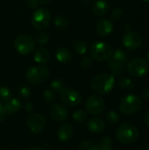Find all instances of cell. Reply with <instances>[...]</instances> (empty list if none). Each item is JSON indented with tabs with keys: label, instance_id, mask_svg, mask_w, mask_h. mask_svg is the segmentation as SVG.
<instances>
[{
	"label": "cell",
	"instance_id": "obj_1",
	"mask_svg": "<svg viewBox=\"0 0 149 150\" xmlns=\"http://www.w3.org/2000/svg\"><path fill=\"white\" fill-rule=\"evenodd\" d=\"M115 78L113 75L108 73H99L91 80V87L93 91L100 95L108 94L114 87Z\"/></svg>",
	"mask_w": 149,
	"mask_h": 150
},
{
	"label": "cell",
	"instance_id": "obj_2",
	"mask_svg": "<svg viewBox=\"0 0 149 150\" xmlns=\"http://www.w3.org/2000/svg\"><path fill=\"white\" fill-rule=\"evenodd\" d=\"M139 134L138 128L134 125L129 123L121 124L116 131L117 139L123 144H131L134 142L138 139Z\"/></svg>",
	"mask_w": 149,
	"mask_h": 150
},
{
	"label": "cell",
	"instance_id": "obj_3",
	"mask_svg": "<svg viewBox=\"0 0 149 150\" xmlns=\"http://www.w3.org/2000/svg\"><path fill=\"white\" fill-rule=\"evenodd\" d=\"M128 62V54L121 49H117L113 52L109 60V67L115 76H119L123 73L124 68Z\"/></svg>",
	"mask_w": 149,
	"mask_h": 150
},
{
	"label": "cell",
	"instance_id": "obj_4",
	"mask_svg": "<svg viewBox=\"0 0 149 150\" xmlns=\"http://www.w3.org/2000/svg\"><path fill=\"white\" fill-rule=\"evenodd\" d=\"M113 54L112 47L103 41H96L90 47V54L92 58L98 62H105L111 59Z\"/></svg>",
	"mask_w": 149,
	"mask_h": 150
},
{
	"label": "cell",
	"instance_id": "obj_5",
	"mask_svg": "<svg viewBox=\"0 0 149 150\" xmlns=\"http://www.w3.org/2000/svg\"><path fill=\"white\" fill-rule=\"evenodd\" d=\"M141 99L136 95H127L121 98L119 102V109L126 115H133L141 108Z\"/></svg>",
	"mask_w": 149,
	"mask_h": 150
},
{
	"label": "cell",
	"instance_id": "obj_6",
	"mask_svg": "<svg viewBox=\"0 0 149 150\" xmlns=\"http://www.w3.org/2000/svg\"><path fill=\"white\" fill-rule=\"evenodd\" d=\"M49 76V70L44 66H33L28 69L25 74L26 80L32 84L44 83Z\"/></svg>",
	"mask_w": 149,
	"mask_h": 150
},
{
	"label": "cell",
	"instance_id": "obj_7",
	"mask_svg": "<svg viewBox=\"0 0 149 150\" xmlns=\"http://www.w3.org/2000/svg\"><path fill=\"white\" fill-rule=\"evenodd\" d=\"M148 71V62L141 58H134L127 63V72L133 77H142Z\"/></svg>",
	"mask_w": 149,
	"mask_h": 150
},
{
	"label": "cell",
	"instance_id": "obj_8",
	"mask_svg": "<svg viewBox=\"0 0 149 150\" xmlns=\"http://www.w3.org/2000/svg\"><path fill=\"white\" fill-rule=\"evenodd\" d=\"M51 20V15L48 10L45 8L37 9L32 17V25L37 30H42L48 26Z\"/></svg>",
	"mask_w": 149,
	"mask_h": 150
},
{
	"label": "cell",
	"instance_id": "obj_9",
	"mask_svg": "<svg viewBox=\"0 0 149 150\" xmlns=\"http://www.w3.org/2000/svg\"><path fill=\"white\" fill-rule=\"evenodd\" d=\"M14 47L21 54H29L35 48V41L29 35H19L14 40Z\"/></svg>",
	"mask_w": 149,
	"mask_h": 150
},
{
	"label": "cell",
	"instance_id": "obj_10",
	"mask_svg": "<svg viewBox=\"0 0 149 150\" xmlns=\"http://www.w3.org/2000/svg\"><path fill=\"white\" fill-rule=\"evenodd\" d=\"M105 108L104 99L98 95H91L86 101V110L92 115L101 114Z\"/></svg>",
	"mask_w": 149,
	"mask_h": 150
},
{
	"label": "cell",
	"instance_id": "obj_11",
	"mask_svg": "<svg viewBox=\"0 0 149 150\" xmlns=\"http://www.w3.org/2000/svg\"><path fill=\"white\" fill-rule=\"evenodd\" d=\"M123 45L129 50H137L142 44L141 36L133 31H127L122 38Z\"/></svg>",
	"mask_w": 149,
	"mask_h": 150
},
{
	"label": "cell",
	"instance_id": "obj_12",
	"mask_svg": "<svg viewBox=\"0 0 149 150\" xmlns=\"http://www.w3.org/2000/svg\"><path fill=\"white\" fill-rule=\"evenodd\" d=\"M61 100L68 106H76L81 104L82 97L76 91L69 88H65L60 93Z\"/></svg>",
	"mask_w": 149,
	"mask_h": 150
},
{
	"label": "cell",
	"instance_id": "obj_13",
	"mask_svg": "<svg viewBox=\"0 0 149 150\" xmlns=\"http://www.w3.org/2000/svg\"><path fill=\"white\" fill-rule=\"evenodd\" d=\"M27 126L30 128V130L34 133V134H39L40 133L43 128L46 126L47 123V119L44 115L40 113H36V114H31L27 118Z\"/></svg>",
	"mask_w": 149,
	"mask_h": 150
},
{
	"label": "cell",
	"instance_id": "obj_14",
	"mask_svg": "<svg viewBox=\"0 0 149 150\" xmlns=\"http://www.w3.org/2000/svg\"><path fill=\"white\" fill-rule=\"evenodd\" d=\"M50 115L54 120L61 122L66 120L68 115V112L65 106L59 104H54L50 108Z\"/></svg>",
	"mask_w": 149,
	"mask_h": 150
},
{
	"label": "cell",
	"instance_id": "obj_15",
	"mask_svg": "<svg viewBox=\"0 0 149 150\" xmlns=\"http://www.w3.org/2000/svg\"><path fill=\"white\" fill-rule=\"evenodd\" d=\"M96 30H97V33L100 36L106 37L109 34H111V33L112 32L113 23L112 20H110L108 18H102L100 20H98V22L97 23Z\"/></svg>",
	"mask_w": 149,
	"mask_h": 150
},
{
	"label": "cell",
	"instance_id": "obj_16",
	"mask_svg": "<svg viewBox=\"0 0 149 150\" xmlns=\"http://www.w3.org/2000/svg\"><path fill=\"white\" fill-rule=\"evenodd\" d=\"M109 3L105 0H97L92 6V12L98 17L104 16L109 11Z\"/></svg>",
	"mask_w": 149,
	"mask_h": 150
},
{
	"label": "cell",
	"instance_id": "obj_17",
	"mask_svg": "<svg viewBox=\"0 0 149 150\" xmlns=\"http://www.w3.org/2000/svg\"><path fill=\"white\" fill-rule=\"evenodd\" d=\"M87 127L90 132L92 133H101L105 128V122L98 118H93L90 120L87 123Z\"/></svg>",
	"mask_w": 149,
	"mask_h": 150
},
{
	"label": "cell",
	"instance_id": "obj_18",
	"mask_svg": "<svg viewBox=\"0 0 149 150\" xmlns=\"http://www.w3.org/2000/svg\"><path fill=\"white\" fill-rule=\"evenodd\" d=\"M55 57L61 63H68L72 59L71 52L66 47H59L55 52Z\"/></svg>",
	"mask_w": 149,
	"mask_h": 150
},
{
	"label": "cell",
	"instance_id": "obj_19",
	"mask_svg": "<svg viewBox=\"0 0 149 150\" xmlns=\"http://www.w3.org/2000/svg\"><path fill=\"white\" fill-rule=\"evenodd\" d=\"M73 135V128L69 124H63L58 129V137L61 142L68 141Z\"/></svg>",
	"mask_w": 149,
	"mask_h": 150
},
{
	"label": "cell",
	"instance_id": "obj_20",
	"mask_svg": "<svg viewBox=\"0 0 149 150\" xmlns=\"http://www.w3.org/2000/svg\"><path fill=\"white\" fill-rule=\"evenodd\" d=\"M5 114L17 113L21 109V102L18 98H11L8 100L4 105Z\"/></svg>",
	"mask_w": 149,
	"mask_h": 150
},
{
	"label": "cell",
	"instance_id": "obj_21",
	"mask_svg": "<svg viewBox=\"0 0 149 150\" xmlns=\"http://www.w3.org/2000/svg\"><path fill=\"white\" fill-rule=\"evenodd\" d=\"M33 59L38 63L45 64L49 62L50 60V54L49 52L45 48H38L33 55Z\"/></svg>",
	"mask_w": 149,
	"mask_h": 150
},
{
	"label": "cell",
	"instance_id": "obj_22",
	"mask_svg": "<svg viewBox=\"0 0 149 150\" xmlns=\"http://www.w3.org/2000/svg\"><path fill=\"white\" fill-rule=\"evenodd\" d=\"M73 47L75 51L80 54H83L87 51V44L83 40L78 39L73 41Z\"/></svg>",
	"mask_w": 149,
	"mask_h": 150
},
{
	"label": "cell",
	"instance_id": "obj_23",
	"mask_svg": "<svg viewBox=\"0 0 149 150\" xmlns=\"http://www.w3.org/2000/svg\"><path fill=\"white\" fill-rule=\"evenodd\" d=\"M119 87L124 91H133L135 87L134 83L130 78H122L118 83Z\"/></svg>",
	"mask_w": 149,
	"mask_h": 150
},
{
	"label": "cell",
	"instance_id": "obj_24",
	"mask_svg": "<svg viewBox=\"0 0 149 150\" xmlns=\"http://www.w3.org/2000/svg\"><path fill=\"white\" fill-rule=\"evenodd\" d=\"M54 24L58 28H66L68 25V19L63 15H56L54 19Z\"/></svg>",
	"mask_w": 149,
	"mask_h": 150
},
{
	"label": "cell",
	"instance_id": "obj_25",
	"mask_svg": "<svg viewBox=\"0 0 149 150\" xmlns=\"http://www.w3.org/2000/svg\"><path fill=\"white\" fill-rule=\"evenodd\" d=\"M50 85H51V89L54 92L61 93L65 89V83L61 79H54L51 82Z\"/></svg>",
	"mask_w": 149,
	"mask_h": 150
},
{
	"label": "cell",
	"instance_id": "obj_26",
	"mask_svg": "<svg viewBox=\"0 0 149 150\" xmlns=\"http://www.w3.org/2000/svg\"><path fill=\"white\" fill-rule=\"evenodd\" d=\"M98 150H112V142L110 137H104L97 144Z\"/></svg>",
	"mask_w": 149,
	"mask_h": 150
},
{
	"label": "cell",
	"instance_id": "obj_27",
	"mask_svg": "<svg viewBox=\"0 0 149 150\" xmlns=\"http://www.w3.org/2000/svg\"><path fill=\"white\" fill-rule=\"evenodd\" d=\"M105 118H106V120H107L109 123L112 124V125H115V124L119 123V120H120L119 113L116 112L115 111H110V112H108L106 113Z\"/></svg>",
	"mask_w": 149,
	"mask_h": 150
},
{
	"label": "cell",
	"instance_id": "obj_28",
	"mask_svg": "<svg viewBox=\"0 0 149 150\" xmlns=\"http://www.w3.org/2000/svg\"><path fill=\"white\" fill-rule=\"evenodd\" d=\"M78 150H98V147L97 144L91 142L85 141V142H82L79 144Z\"/></svg>",
	"mask_w": 149,
	"mask_h": 150
},
{
	"label": "cell",
	"instance_id": "obj_29",
	"mask_svg": "<svg viewBox=\"0 0 149 150\" xmlns=\"http://www.w3.org/2000/svg\"><path fill=\"white\" fill-rule=\"evenodd\" d=\"M87 118V112L84 110H77L73 114V119L77 123L83 122Z\"/></svg>",
	"mask_w": 149,
	"mask_h": 150
},
{
	"label": "cell",
	"instance_id": "obj_30",
	"mask_svg": "<svg viewBox=\"0 0 149 150\" xmlns=\"http://www.w3.org/2000/svg\"><path fill=\"white\" fill-rule=\"evenodd\" d=\"M48 40H49V36H48V34H47V33H43V32L39 33L36 35L35 39H34L35 43L40 44V45H44V44L47 43Z\"/></svg>",
	"mask_w": 149,
	"mask_h": 150
},
{
	"label": "cell",
	"instance_id": "obj_31",
	"mask_svg": "<svg viewBox=\"0 0 149 150\" xmlns=\"http://www.w3.org/2000/svg\"><path fill=\"white\" fill-rule=\"evenodd\" d=\"M11 91L6 87H0V100L3 102H7L11 99Z\"/></svg>",
	"mask_w": 149,
	"mask_h": 150
},
{
	"label": "cell",
	"instance_id": "obj_32",
	"mask_svg": "<svg viewBox=\"0 0 149 150\" xmlns=\"http://www.w3.org/2000/svg\"><path fill=\"white\" fill-rule=\"evenodd\" d=\"M43 97L47 103H54L55 100V94L52 90H46L43 93Z\"/></svg>",
	"mask_w": 149,
	"mask_h": 150
},
{
	"label": "cell",
	"instance_id": "obj_33",
	"mask_svg": "<svg viewBox=\"0 0 149 150\" xmlns=\"http://www.w3.org/2000/svg\"><path fill=\"white\" fill-rule=\"evenodd\" d=\"M92 65H93V62L90 57L86 56L83 58V60L81 61V66L83 69H89Z\"/></svg>",
	"mask_w": 149,
	"mask_h": 150
},
{
	"label": "cell",
	"instance_id": "obj_34",
	"mask_svg": "<svg viewBox=\"0 0 149 150\" xmlns=\"http://www.w3.org/2000/svg\"><path fill=\"white\" fill-rule=\"evenodd\" d=\"M18 93H19V96L23 98H26L30 96V93H31V91L30 89L27 87V86H21L19 88V91H18Z\"/></svg>",
	"mask_w": 149,
	"mask_h": 150
},
{
	"label": "cell",
	"instance_id": "obj_35",
	"mask_svg": "<svg viewBox=\"0 0 149 150\" xmlns=\"http://www.w3.org/2000/svg\"><path fill=\"white\" fill-rule=\"evenodd\" d=\"M123 16V11L120 8H115L112 12V18L114 20H119Z\"/></svg>",
	"mask_w": 149,
	"mask_h": 150
},
{
	"label": "cell",
	"instance_id": "obj_36",
	"mask_svg": "<svg viewBox=\"0 0 149 150\" xmlns=\"http://www.w3.org/2000/svg\"><path fill=\"white\" fill-rule=\"evenodd\" d=\"M39 1L38 0H27V5L31 9H36L39 5Z\"/></svg>",
	"mask_w": 149,
	"mask_h": 150
},
{
	"label": "cell",
	"instance_id": "obj_37",
	"mask_svg": "<svg viewBox=\"0 0 149 150\" xmlns=\"http://www.w3.org/2000/svg\"><path fill=\"white\" fill-rule=\"evenodd\" d=\"M4 116H5V109H4V105H2V104L0 103V122L4 120Z\"/></svg>",
	"mask_w": 149,
	"mask_h": 150
},
{
	"label": "cell",
	"instance_id": "obj_38",
	"mask_svg": "<svg viewBox=\"0 0 149 150\" xmlns=\"http://www.w3.org/2000/svg\"><path fill=\"white\" fill-rule=\"evenodd\" d=\"M141 96H142L144 98L149 99V87H147V88H145V89L142 90V91H141Z\"/></svg>",
	"mask_w": 149,
	"mask_h": 150
},
{
	"label": "cell",
	"instance_id": "obj_39",
	"mask_svg": "<svg viewBox=\"0 0 149 150\" xmlns=\"http://www.w3.org/2000/svg\"><path fill=\"white\" fill-rule=\"evenodd\" d=\"M25 108H26V111H28V112H31L33 110V105H32V104L31 102H27L25 104Z\"/></svg>",
	"mask_w": 149,
	"mask_h": 150
},
{
	"label": "cell",
	"instance_id": "obj_40",
	"mask_svg": "<svg viewBox=\"0 0 149 150\" xmlns=\"http://www.w3.org/2000/svg\"><path fill=\"white\" fill-rule=\"evenodd\" d=\"M144 121H145L146 125L149 127V110L148 111V112L146 113L145 117H144Z\"/></svg>",
	"mask_w": 149,
	"mask_h": 150
},
{
	"label": "cell",
	"instance_id": "obj_41",
	"mask_svg": "<svg viewBox=\"0 0 149 150\" xmlns=\"http://www.w3.org/2000/svg\"><path fill=\"white\" fill-rule=\"evenodd\" d=\"M81 3H82V4H83V5H84V6H88V5H90V4L91 0H81Z\"/></svg>",
	"mask_w": 149,
	"mask_h": 150
},
{
	"label": "cell",
	"instance_id": "obj_42",
	"mask_svg": "<svg viewBox=\"0 0 149 150\" xmlns=\"http://www.w3.org/2000/svg\"><path fill=\"white\" fill-rule=\"evenodd\" d=\"M39 1V4H47L48 3H50L51 0H38Z\"/></svg>",
	"mask_w": 149,
	"mask_h": 150
},
{
	"label": "cell",
	"instance_id": "obj_43",
	"mask_svg": "<svg viewBox=\"0 0 149 150\" xmlns=\"http://www.w3.org/2000/svg\"><path fill=\"white\" fill-rule=\"evenodd\" d=\"M28 150H42L41 149H40V148H31V149H29Z\"/></svg>",
	"mask_w": 149,
	"mask_h": 150
},
{
	"label": "cell",
	"instance_id": "obj_44",
	"mask_svg": "<svg viewBox=\"0 0 149 150\" xmlns=\"http://www.w3.org/2000/svg\"><path fill=\"white\" fill-rule=\"evenodd\" d=\"M146 58H147V62H149V51L147 53V55H146Z\"/></svg>",
	"mask_w": 149,
	"mask_h": 150
},
{
	"label": "cell",
	"instance_id": "obj_45",
	"mask_svg": "<svg viewBox=\"0 0 149 150\" xmlns=\"http://www.w3.org/2000/svg\"><path fill=\"white\" fill-rule=\"evenodd\" d=\"M141 150H149V146H147V147H145V148H143Z\"/></svg>",
	"mask_w": 149,
	"mask_h": 150
},
{
	"label": "cell",
	"instance_id": "obj_46",
	"mask_svg": "<svg viewBox=\"0 0 149 150\" xmlns=\"http://www.w3.org/2000/svg\"><path fill=\"white\" fill-rule=\"evenodd\" d=\"M143 1H145V2H149V0H143Z\"/></svg>",
	"mask_w": 149,
	"mask_h": 150
}]
</instances>
